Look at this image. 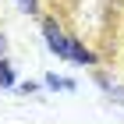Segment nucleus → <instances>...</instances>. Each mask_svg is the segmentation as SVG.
<instances>
[{"label":"nucleus","mask_w":124,"mask_h":124,"mask_svg":"<svg viewBox=\"0 0 124 124\" xmlns=\"http://www.w3.org/2000/svg\"><path fill=\"white\" fill-rule=\"evenodd\" d=\"M43 36H46V46L53 50L57 57H64V60H78V64H96V53H92V50H85L78 39L64 36V32L57 29V21H53V18L43 21Z\"/></svg>","instance_id":"nucleus-1"},{"label":"nucleus","mask_w":124,"mask_h":124,"mask_svg":"<svg viewBox=\"0 0 124 124\" xmlns=\"http://www.w3.org/2000/svg\"><path fill=\"white\" fill-rule=\"evenodd\" d=\"M11 85H14V67L0 57V89H11Z\"/></svg>","instance_id":"nucleus-2"},{"label":"nucleus","mask_w":124,"mask_h":124,"mask_svg":"<svg viewBox=\"0 0 124 124\" xmlns=\"http://www.w3.org/2000/svg\"><path fill=\"white\" fill-rule=\"evenodd\" d=\"M46 85H50V89H64V92H71L75 82H71V78H60V75H46Z\"/></svg>","instance_id":"nucleus-3"},{"label":"nucleus","mask_w":124,"mask_h":124,"mask_svg":"<svg viewBox=\"0 0 124 124\" xmlns=\"http://www.w3.org/2000/svg\"><path fill=\"white\" fill-rule=\"evenodd\" d=\"M18 4H25L29 11H36V0H18Z\"/></svg>","instance_id":"nucleus-4"},{"label":"nucleus","mask_w":124,"mask_h":124,"mask_svg":"<svg viewBox=\"0 0 124 124\" xmlns=\"http://www.w3.org/2000/svg\"><path fill=\"white\" fill-rule=\"evenodd\" d=\"M0 53H4V36H0Z\"/></svg>","instance_id":"nucleus-5"}]
</instances>
